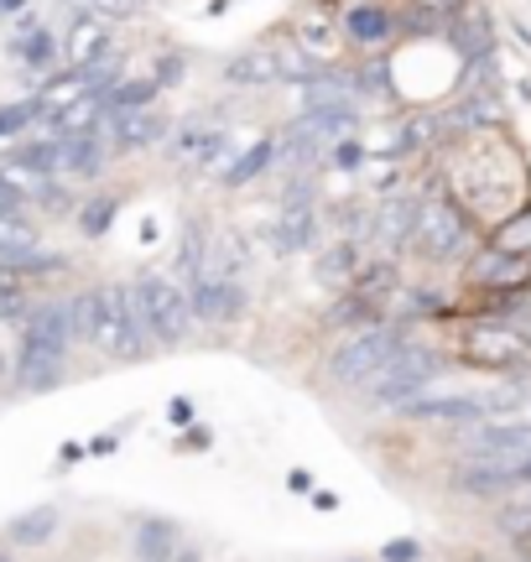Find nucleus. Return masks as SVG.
<instances>
[{
	"label": "nucleus",
	"mask_w": 531,
	"mask_h": 562,
	"mask_svg": "<svg viewBox=\"0 0 531 562\" xmlns=\"http://www.w3.org/2000/svg\"><path fill=\"white\" fill-rule=\"evenodd\" d=\"M53 531H58V510H53V505H42V510H32V516H21V521L11 526V542L37 547V542H47Z\"/></svg>",
	"instance_id": "nucleus-31"
},
{
	"label": "nucleus",
	"mask_w": 531,
	"mask_h": 562,
	"mask_svg": "<svg viewBox=\"0 0 531 562\" xmlns=\"http://www.w3.org/2000/svg\"><path fill=\"white\" fill-rule=\"evenodd\" d=\"M516 474H521V484H531V453L527 459H516Z\"/></svg>",
	"instance_id": "nucleus-40"
},
{
	"label": "nucleus",
	"mask_w": 531,
	"mask_h": 562,
	"mask_svg": "<svg viewBox=\"0 0 531 562\" xmlns=\"http://www.w3.org/2000/svg\"><path fill=\"white\" fill-rule=\"evenodd\" d=\"M37 121H42V94H26V100H16V104H0V140L26 136Z\"/></svg>",
	"instance_id": "nucleus-30"
},
{
	"label": "nucleus",
	"mask_w": 531,
	"mask_h": 562,
	"mask_svg": "<svg viewBox=\"0 0 531 562\" xmlns=\"http://www.w3.org/2000/svg\"><path fill=\"white\" fill-rule=\"evenodd\" d=\"M16 209H26V178L0 167V214H16Z\"/></svg>",
	"instance_id": "nucleus-34"
},
{
	"label": "nucleus",
	"mask_w": 531,
	"mask_h": 562,
	"mask_svg": "<svg viewBox=\"0 0 531 562\" xmlns=\"http://www.w3.org/2000/svg\"><path fill=\"white\" fill-rule=\"evenodd\" d=\"M402 417L417 422V427H474L490 412L479 396H417V402L402 406Z\"/></svg>",
	"instance_id": "nucleus-14"
},
{
	"label": "nucleus",
	"mask_w": 531,
	"mask_h": 562,
	"mask_svg": "<svg viewBox=\"0 0 531 562\" xmlns=\"http://www.w3.org/2000/svg\"><path fill=\"white\" fill-rule=\"evenodd\" d=\"M339 37L354 47V53H381V47H391V42L402 37V16L391 11L386 0H354L344 16H339Z\"/></svg>",
	"instance_id": "nucleus-9"
},
{
	"label": "nucleus",
	"mask_w": 531,
	"mask_h": 562,
	"mask_svg": "<svg viewBox=\"0 0 531 562\" xmlns=\"http://www.w3.org/2000/svg\"><path fill=\"white\" fill-rule=\"evenodd\" d=\"M485 245L490 250H506V256H531V199L521 209H511L506 220H495L485 229Z\"/></svg>",
	"instance_id": "nucleus-22"
},
{
	"label": "nucleus",
	"mask_w": 531,
	"mask_h": 562,
	"mask_svg": "<svg viewBox=\"0 0 531 562\" xmlns=\"http://www.w3.org/2000/svg\"><path fill=\"white\" fill-rule=\"evenodd\" d=\"M479 229H474L470 209L453 193H428L417 209V235H411V256L422 261H470L479 250Z\"/></svg>",
	"instance_id": "nucleus-2"
},
{
	"label": "nucleus",
	"mask_w": 531,
	"mask_h": 562,
	"mask_svg": "<svg viewBox=\"0 0 531 562\" xmlns=\"http://www.w3.org/2000/svg\"><path fill=\"white\" fill-rule=\"evenodd\" d=\"M225 79L240 89H266V83H282V53L276 47H246L225 63Z\"/></svg>",
	"instance_id": "nucleus-19"
},
{
	"label": "nucleus",
	"mask_w": 531,
	"mask_h": 562,
	"mask_svg": "<svg viewBox=\"0 0 531 562\" xmlns=\"http://www.w3.org/2000/svg\"><path fill=\"white\" fill-rule=\"evenodd\" d=\"M63 375H68V360H58V355H16V364H11V381L21 391H53V385H63Z\"/></svg>",
	"instance_id": "nucleus-25"
},
{
	"label": "nucleus",
	"mask_w": 531,
	"mask_h": 562,
	"mask_svg": "<svg viewBox=\"0 0 531 562\" xmlns=\"http://www.w3.org/2000/svg\"><path fill=\"white\" fill-rule=\"evenodd\" d=\"M381 558L386 562H417L422 558V542H417V537H391V542L381 547Z\"/></svg>",
	"instance_id": "nucleus-35"
},
{
	"label": "nucleus",
	"mask_w": 531,
	"mask_h": 562,
	"mask_svg": "<svg viewBox=\"0 0 531 562\" xmlns=\"http://www.w3.org/2000/svg\"><path fill=\"white\" fill-rule=\"evenodd\" d=\"M0 167L16 172V178H58V136L16 140V146L0 157Z\"/></svg>",
	"instance_id": "nucleus-18"
},
{
	"label": "nucleus",
	"mask_w": 531,
	"mask_h": 562,
	"mask_svg": "<svg viewBox=\"0 0 531 562\" xmlns=\"http://www.w3.org/2000/svg\"><path fill=\"white\" fill-rule=\"evenodd\" d=\"M104 47H115V37H110V21L94 16V11H83V5H74L68 32H63V68H83V63L100 58Z\"/></svg>",
	"instance_id": "nucleus-16"
},
{
	"label": "nucleus",
	"mask_w": 531,
	"mask_h": 562,
	"mask_svg": "<svg viewBox=\"0 0 531 562\" xmlns=\"http://www.w3.org/2000/svg\"><path fill=\"white\" fill-rule=\"evenodd\" d=\"M0 370H5V360H0Z\"/></svg>",
	"instance_id": "nucleus-42"
},
{
	"label": "nucleus",
	"mask_w": 531,
	"mask_h": 562,
	"mask_svg": "<svg viewBox=\"0 0 531 562\" xmlns=\"http://www.w3.org/2000/svg\"><path fill=\"white\" fill-rule=\"evenodd\" d=\"M271 167H276V136H261L256 140V146H250L246 157H235L225 167V188H250V182L256 178H266V172H271Z\"/></svg>",
	"instance_id": "nucleus-26"
},
{
	"label": "nucleus",
	"mask_w": 531,
	"mask_h": 562,
	"mask_svg": "<svg viewBox=\"0 0 531 562\" xmlns=\"http://www.w3.org/2000/svg\"><path fill=\"white\" fill-rule=\"evenodd\" d=\"M131 302H136V318H142L151 344H183L199 328L188 286H178L167 277H136L131 281Z\"/></svg>",
	"instance_id": "nucleus-5"
},
{
	"label": "nucleus",
	"mask_w": 531,
	"mask_h": 562,
	"mask_svg": "<svg viewBox=\"0 0 531 562\" xmlns=\"http://www.w3.org/2000/svg\"><path fill=\"white\" fill-rule=\"evenodd\" d=\"M521 281H531V256H506V250L479 245L470 261H464V286H470L474 297L479 292H506V286H521Z\"/></svg>",
	"instance_id": "nucleus-11"
},
{
	"label": "nucleus",
	"mask_w": 531,
	"mask_h": 562,
	"mask_svg": "<svg viewBox=\"0 0 531 562\" xmlns=\"http://www.w3.org/2000/svg\"><path fill=\"white\" fill-rule=\"evenodd\" d=\"M32 250H42V235L37 224L26 220V209L0 214V261H16V256H32Z\"/></svg>",
	"instance_id": "nucleus-27"
},
{
	"label": "nucleus",
	"mask_w": 531,
	"mask_h": 562,
	"mask_svg": "<svg viewBox=\"0 0 531 562\" xmlns=\"http://www.w3.org/2000/svg\"><path fill=\"white\" fill-rule=\"evenodd\" d=\"M313 235H318V209L313 203H282V220L271 229L276 250H303Z\"/></svg>",
	"instance_id": "nucleus-24"
},
{
	"label": "nucleus",
	"mask_w": 531,
	"mask_h": 562,
	"mask_svg": "<svg viewBox=\"0 0 531 562\" xmlns=\"http://www.w3.org/2000/svg\"><path fill=\"white\" fill-rule=\"evenodd\" d=\"M26 313H32V292H26V281L0 277V323H21Z\"/></svg>",
	"instance_id": "nucleus-32"
},
{
	"label": "nucleus",
	"mask_w": 531,
	"mask_h": 562,
	"mask_svg": "<svg viewBox=\"0 0 531 562\" xmlns=\"http://www.w3.org/2000/svg\"><path fill=\"white\" fill-rule=\"evenodd\" d=\"M172 562H204V552H199V547H188V542H178V552H172Z\"/></svg>",
	"instance_id": "nucleus-38"
},
{
	"label": "nucleus",
	"mask_w": 531,
	"mask_h": 562,
	"mask_svg": "<svg viewBox=\"0 0 531 562\" xmlns=\"http://www.w3.org/2000/svg\"><path fill=\"white\" fill-rule=\"evenodd\" d=\"M443 370H449V355H443V349H432V344H422V339H407V349H402L396 360H386L365 381V402L381 406V412H402V406L417 402Z\"/></svg>",
	"instance_id": "nucleus-3"
},
{
	"label": "nucleus",
	"mask_w": 531,
	"mask_h": 562,
	"mask_svg": "<svg viewBox=\"0 0 531 562\" xmlns=\"http://www.w3.org/2000/svg\"><path fill=\"white\" fill-rule=\"evenodd\" d=\"M188 302H193V318L199 323H235L246 318V286L240 277H193L188 281Z\"/></svg>",
	"instance_id": "nucleus-10"
},
{
	"label": "nucleus",
	"mask_w": 531,
	"mask_h": 562,
	"mask_svg": "<svg viewBox=\"0 0 531 562\" xmlns=\"http://www.w3.org/2000/svg\"><path fill=\"white\" fill-rule=\"evenodd\" d=\"M225 151H229L225 131H214V125H199V121L172 125V136H167V157L183 161V167H199V172H208V167L225 157Z\"/></svg>",
	"instance_id": "nucleus-15"
},
{
	"label": "nucleus",
	"mask_w": 531,
	"mask_h": 562,
	"mask_svg": "<svg viewBox=\"0 0 531 562\" xmlns=\"http://www.w3.org/2000/svg\"><path fill=\"white\" fill-rule=\"evenodd\" d=\"M83 307V344H94L104 360H142L151 339H146L142 318H136V302H131V286H89L79 292Z\"/></svg>",
	"instance_id": "nucleus-1"
},
{
	"label": "nucleus",
	"mask_w": 531,
	"mask_h": 562,
	"mask_svg": "<svg viewBox=\"0 0 531 562\" xmlns=\"http://www.w3.org/2000/svg\"><path fill=\"white\" fill-rule=\"evenodd\" d=\"M100 131H104L110 157H136V151H151V146H167L172 121H167L157 104H146V110H115V115H104Z\"/></svg>",
	"instance_id": "nucleus-8"
},
{
	"label": "nucleus",
	"mask_w": 531,
	"mask_h": 562,
	"mask_svg": "<svg viewBox=\"0 0 531 562\" xmlns=\"http://www.w3.org/2000/svg\"><path fill=\"white\" fill-rule=\"evenodd\" d=\"M58 136V178L83 182V178H100L104 161H110V146H104V131H53Z\"/></svg>",
	"instance_id": "nucleus-12"
},
{
	"label": "nucleus",
	"mask_w": 531,
	"mask_h": 562,
	"mask_svg": "<svg viewBox=\"0 0 531 562\" xmlns=\"http://www.w3.org/2000/svg\"><path fill=\"white\" fill-rule=\"evenodd\" d=\"M360 271H365V250H360V240H334L324 256H318V277L334 281V286H354Z\"/></svg>",
	"instance_id": "nucleus-23"
},
{
	"label": "nucleus",
	"mask_w": 531,
	"mask_h": 562,
	"mask_svg": "<svg viewBox=\"0 0 531 562\" xmlns=\"http://www.w3.org/2000/svg\"><path fill=\"white\" fill-rule=\"evenodd\" d=\"M26 5H32V0H0V21H5V16H21Z\"/></svg>",
	"instance_id": "nucleus-39"
},
{
	"label": "nucleus",
	"mask_w": 531,
	"mask_h": 562,
	"mask_svg": "<svg viewBox=\"0 0 531 562\" xmlns=\"http://www.w3.org/2000/svg\"><path fill=\"white\" fill-rule=\"evenodd\" d=\"M464 453L470 459H527L531 453V422H490V427H479L474 422L470 432H464Z\"/></svg>",
	"instance_id": "nucleus-13"
},
{
	"label": "nucleus",
	"mask_w": 531,
	"mask_h": 562,
	"mask_svg": "<svg viewBox=\"0 0 531 562\" xmlns=\"http://www.w3.org/2000/svg\"><path fill=\"white\" fill-rule=\"evenodd\" d=\"M83 11H94V16H104L110 26L115 21H131V16H142L146 11V0H79Z\"/></svg>",
	"instance_id": "nucleus-33"
},
{
	"label": "nucleus",
	"mask_w": 531,
	"mask_h": 562,
	"mask_svg": "<svg viewBox=\"0 0 531 562\" xmlns=\"http://www.w3.org/2000/svg\"><path fill=\"white\" fill-rule=\"evenodd\" d=\"M459 360L479 364V370H516V364L527 360V334L516 323L479 318L459 334Z\"/></svg>",
	"instance_id": "nucleus-6"
},
{
	"label": "nucleus",
	"mask_w": 531,
	"mask_h": 562,
	"mask_svg": "<svg viewBox=\"0 0 531 562\" xmlns=\"http://www.w3.org/2000/svg\"><path fill=\"white\" fill-rule=\"evenodd\" d=\"M0 562H11V558H5V552H0Z\"/></svg>",
	"instance_id": "nucleus-41"
},
{
	"label": "nucleus",
	"mask_w": 531,
	"mask_h": 562,
	"mask_svg": "<svg viewBox=\"0 0 531 562\" xmlns=\"http://www.w3.org/2000/svg\"><path fill=\"white\" fill-rule=\"evenodd\" d=\"M360 157H365V146H360L354 136H344V140H339V151H334V161H339V167H354Z\"/></svg>",
	"instance_id": "nucleus-37"
},
{
	"label": "nucleus",
	"mask_w": 531,
	"mask_h": 562,
	"mask_svg": "<svg viewBox=\"0 0 531 562\" xmlns=\"http://www.w3.org/2000/svg\"><path fill=\"white\" fill-rule=\"evenodd\" d=\"M417 209H422L417 193H396V199H386L381 209H375V240L386 245L391 256L411 250V235H417Z\"/></svg>",
	"instance_id": "nucleus-17"
},
{
	"label": "nucleus",
	"mask_w": 531,
	"mask_h": 562,
	"mask_svg": "<svg viewBox=\"0 0 531 562\" xmlns=\"http://www.w3.org/2000/svg\"><path fill=\"white\" fill-rule=\"evenodd\" d=\"M11 63H16L26 79H53L63 68V37L32 5L21 16H11Z\"/></svg>",
	"instance_id": "nucleus-7"
},
{
	"label": "nucleus",
	"mask_w": 531,
	"mask_h": 562,
	"mask_svg": "<svg viewBox=\"0 0 531 562\" xmlns=\"http://www.w3.org/2000/svg\"><path fill=\"white\" fill-rule=\"evenodd\" d=\"M178 542H183V531H178V521H162V516H146V521H136V558L142 562H172V552H178Z\"/></svg>",
	"instance_id": "nucleus-21"
},
{
	"label": "nucleus",
	"mask_w": 531,
	"mask_h": 562,
	"mask_svg": "<svg viewBox=\"0 0 531 562\" xmlns=\"http://www.w3.org/2000/svg\"><path fill=\"white\" fill-rule=\"evenodd\" d=\"M74 214H79V229H83V235H89V240H100L104 229L115 224V214H121V199H115V193H100V199L79 203Z\"/></svg>",
	"instance_id": "nucleus-29"
},
{
	"label": "nucleus",
	"mask_w": 531,
	"mask_h": 562,
	"mask_svg": "<svg viewBox=\"0 0 531 562\" xmlns=\"http://www.w3.org/2000/svg\"><path fill=\"white\" fill-rule=\"evenodd\" d=\"M407 339H411V328L407 323H391V318H375V323H365V328H354L334 355H328V364H324V375L334 385H365L375 370L386 360H396L402 349H407Z\"/></svg>",
	"instance_id": "nucleus-4"
},
{
	"label": "nucleus",
	"mask_w": 531,
	"mask_h": 562,
	"mask_svg": "<svg viewBox=\"0 0 531 562\" xmlns=\"http://www.w3.org/2000/svg\"><path fill=\"white\" fill-rule=\"evenodd\" d=\"M157 94H162V83L151 79H121V83H110L100 94V104H104V115H115V110H146V104H157Z\"/></svg>",
	"instance_id": "nucleus-28"
},
{
	"label": "nucleus",
	"mask_w": 531,
	"mask_h": 562,
	"mask_svg": "<svg viewBox=\"0 0 531 562\" xmlns=\"http://www.w3.org/2000/svg\"><path fill=\"white\" fill-rule=\"evenodd\" d=\"M459 490H470V495H500V490H511V484H521V474H516L511 459H479L470 463V469H459Z\"/></svg>",
	"instance_id": "nucleus-20"
},
{
	"label": "nucleus",
	"mask_w": 531,
	"mask_h": 562,
	"mask_svg": "<svg viewBox=\"0 0 531 562\" xmlns=\"http://www.w3.org/2000/svg\"><path fill=\"white\" fill-rule=\"evenodd\" d=\"M183 68H188V63L178 58V53H162V58H157V68H151V79L162 83V89H172V83L183 79Z\"/></svg>",
	"instance_id": "nucleus-36"
}]
</instances>
